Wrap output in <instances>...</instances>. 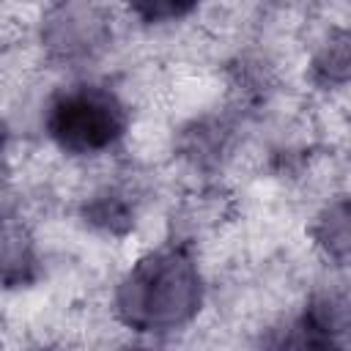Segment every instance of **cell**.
Here are the masks:
<instances>
[{"label":"cell","instance_id":"5","mask_svg":"<svg viewBox=\"0 0 351 351\" xmlns=\"http://www.w3.org/2000/svg\"><path fill=\"white\" fill-rule=\"evenodd\" d=\"M313 239L329 258H351V197L324 206V211L315 217Z\"/></svg>","mask_w":351,"mask_h":351},{"label":"cell","instance_id":"4","mask_svg":"<svg viewBox=\"0 0 351 351\" xmlns=\"http://www.w3.org/2000/svg\"><path fill=\"white\" fill-rule=\"evenodd\" d=\"M304 326L313 335H321L324 343L332 340L337 332L351 329V288L346 285H326L318 288L304 310Z\"/></svg>","mask_w":351,"mask_h":351},{"label":"cell","instance_id":"1","mask_svg":"<svg viewBox=\"0 0 351 351\" xmlns=\"http://www.w3.org/2000/svg\"><path fill=\"white\" fill-rule=\"evenodd\" d=\"M203 302V280L184 247L143 255L118 282L115 313L137 332H167L189 324Z\"/></svg>","mask_w":351,"mask_h":351},{"label":"cell","instance_id":"3","mask_svg":"<svg viewBox=\"0 0 351 351\" xmlns=\"http://www.w3.org/2000/svg\"><path fill=\"white\" fill-rule=\"evenodd\" d=\"M107 38L104 14L88 0H69L47 19V44L60 58H85Z\"/></svg>","mask_w":351,"mask_h":351},{"label":"cell","instance_id":"6","mask_svg":"<svg viewBox=\"0 0 351 351\" xmlns=\"http://www.w3.org/2000/svg\"><path fill=\"white\" fill-rule=\"evenodd\" d=\"M313 71L324 82H346L351 80V33L332 36L315 55Z\"/></svg>","mask_w":351,"mask_h":351},{"label":"cell","instance_id":"7","mask_svg":"<svg viewBox=\"0 0 351 351\" xmlns=\"http://www.w3.org/2000/svg\"><path fill=\"white\" fill-rule=\"evenodd\" d=\"M129 11L143 22H173L186 16L197 0H123Z\"/></svg>","mask_w":351,"mask_h":351},{"label":"cell","instance_id":"8","mask_svg":"<svg viewBox=\"0 0 351 351\" xmlns=\"http://www.w3.org/2000/svg\"><path fill=\"white\" fill-rule=\"evenodd\" d=\"M90 217H93V222H101L104 228H110V230H115V222H129V208L118 200V197H101L93 208H90Z\"/></svg>","mask_w":351,"mask_h":351},{"label":"cell","instance_id":"2","mask_svg":"<svg viewBox=\"0 0 351 351\" xmlns=\"http://www.w3.org/2000/svg\"><path fill=\"white\" fill-rule=\"evenodd\" d=\"M126 110L115 93L96 85H80L60 93L47 112V132L66 154H99L115 145L126 132Z\"/></svg>","mask_w":351,"mask_h":351}]
</instances>
